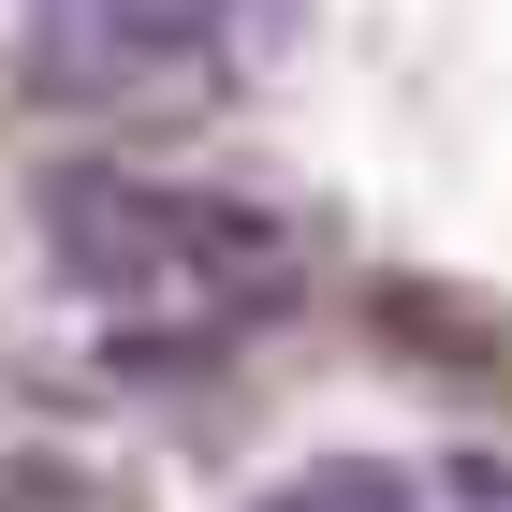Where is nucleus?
Here are the masks:
<instances>
[{
  "label": "nucleus",
  "mask_w": 512,
  "mask_h": 512,
  "mask_svg": "<svg viewBox=\"0 0 512 512\" xmlns=\"http://www.w3.org/2000/svg\"><path fill=\"white\" fill-rule=\"evenodd\" d=\"M30 235L44 264L103 293V308H176V264H191V191H161L132 161H44L30 176Z\"/></svg>",
  "instance_id": "obj_1"
},
{
  "label": "nucleus",
  "mask_w": 512,
  "mask_h": 512,
  "mask_svg": "<svg viewBox=\"0 0 512 512\" xmlns=\"http://www.w3.org/2000/svg\"><path fill=\"white\" fill-rule=\"evenodd\" d=\"M205 74H220L205 44H161L118 0H30V88L74 118H191Z\"/></svg>",
  "instance_id": "obj_2"
},
{
  "label": "nucleus",
  "mask_w": 512,
  "mask_h": 512,
  "mask_svg": "<svg viewBox=\"0 0 512 512\" xmlns=\"http://www.w3.org/2000/svg\"><path fill=\"white\" fill-rule=\"evenodd\" d=\"M293 293H308L293 220H278V205H205V191H191V264H176V308L220 337V322H278Z\"/></svg>",
  "instance_id": "obj_3"
},
{
  "label": "nucleus",
  "mask_w": 512,
  "mask_h": 512,
  "mask_svg": "<svg viewBox=\"0 0 512 512\" xmlns=\"http://www.w3.org/2000/svg\"><path fill=\"white\" fill-rule=\"evenodd\" d=\"M249 512H425V498H410V469H381V454H322V469H293Z\"/></svg>",
  "instance_id": "obj_4"
},
{
  "label": "nucleus",
  "mask_w": 512,
  "mask_h": 512,
  "mask_svg": "<svg viewBox=\"0 0 512 512\" xmlns=\"http://www.w3.org/2000/svg\"><path fill=\"white\" fill-rule=\"evenodd\" d=\"M0 512H118V483L88 454H0Z\"/></svg>",
  "instance_id": "obj_5"
},
{
  "label": "nucleus",
  "mask_w": 512,
  "mask_h": 512,
  "mask_svg": "<svg viewBox=\"0 0 512 512\" xmlns=\"http://www.w3.org/2000/svg\"><path fill=\"white\" fill-rule=\"evenodd\" d=\"M439 498H454V512H512V454H454Z\"/></svg>",
  "instance_id": "obj_6"
}]
</instances>
